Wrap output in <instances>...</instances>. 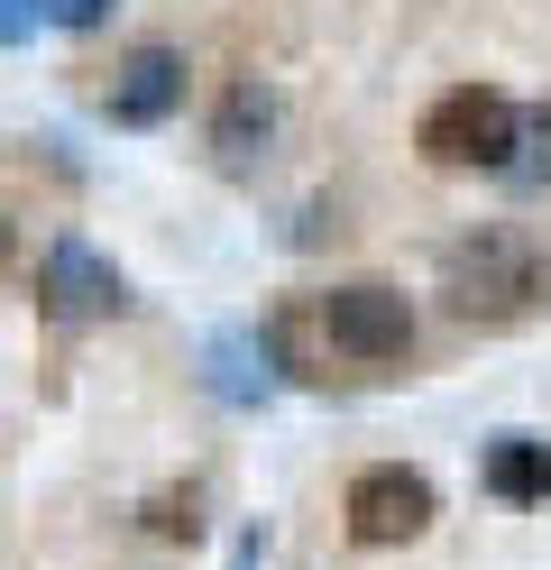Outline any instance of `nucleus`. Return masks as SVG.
<instances>
[{
	"instance_id": "1",
	"label": "nucleus",
	"mask_w": 551,
	"mask_h": 570,
	"mask_svg": "<svg viewBox=\"0 0 551 570\" xmlns=\"http://www.w3.org/2000/svg\"><path fill=\"white\" fill-rule=\"evenodd\" d=\"M542 248L514 222H478L469 239L441 248V295H451L460 323H514V313L542 304Z\"/></svg>"
},
{
	"instance_id": "2",
	"label": "nucleus",
	"mask_w": 551,
	"mask_h": 570,
	"mask_svg": "<svg viewBox=\"0 0 551 570\" xmlns=\"http://www.w3.org/2000/svg\"><path fill=\"white\" fill-rule=\"evenodd\" d=\"M514 138H524V120H514V101H505L496 83H451V92L414 120V148H423L441 175H505V166H514Z\"/></svg>"
},
{
	"instance_id": "8",
	"label": "nucleus",
	"mask_w": 551,
	"mask_h": 570,
	"mask_svg": "<svg viewBox=\"0 0 551 570\" xmlns=\"http://www.w3.org/2000/svg\"><path fill=\"white\" fill-rule=\"evenodd\" d=\"M203 386L230 414H257L276 396V360H267V332H211L203 341Z\"/></svg>"
},
{
	"instance_id": "3",
	"label": "nucleus",
	"mask_w": 551,
	"mask_h": 570,
	"mask_svg": "<svg viewBox=\"0 0 551 570\" xmlns=\"http://www.w3.org/2000/svg\"><path fill=\"white\" fill-rule=\"evenodd\" d=\"M341 515H350V543L395 552V543H414V533L432 524V479L404 470V460H377V470H358L341 488Z\"/></svg>"
},
{
	"instance_id": "9",
	"label": "nucleus",
	"mask_w": 551,
	"mask_h": 570,
	"mask_svg": "<svg viewBox=\"0 0 551 570\" xmlns=\"http://www.w3.org/2000/svg\"><path fill=\"white\" fill-rule=\"evenodd\" d=\"M496 507H551V442L542 433H496L488 460H478Z\"/></svg>"
},
{
	"instance_id": "13",
	"label": "nucleus",
	"mask_w": 551,
	"mask_h": 570,
	"mask_svg": "<svg viewBox=\"0 0 551 570\" xmlns=\"http://www.w3.org/2000/svg\"><path fill=\"white\" fill-rule=\"evenodd\" d=\"M47 19H56V28H101L110 0H47Z\"/></svg>"
},
{
	"instance_id": "14",
	"label": "nucleus",
	"mask_w": 551,
	"mask_h": 570,
	"mask_svg": "<svg viewBox=\"0 0 551 570\" xmlns=\"http://www.w3.org/2000/svg\"><path fill=\"white\" fill-rule=\"evenodd\" d=\"M542 138H551V101H542Z\"/></svg>"
},
{
	"instance_id": "6",
	"label": "nucleus",
	"mask_w": 551,
	"mask_h": 570,
	"mask_svg": "<svg viewBox=\"0 0 551 570\" xmlns=\"http://www.w3.org/2000/svg\"><path fill=\"white\" fill-rule=\"evenodd\" d=\"M101 111L120 120V129L175 120V111H184V56H175V47H129L120 75H110V92H101Z\"/></svg>"
},
{
	"instance_id": "7",
	"label": "nucleus",
	"mask_w": 551,
	"mask_h": 570,
	"mask_svg": "<svg viewBox=\"0 0 551 570\" xmlns=\"http://www.w3.org/2000/svg\"><path fill=\"white\" fill-rule=\"evenodd\" d=\"M267 360L285 386H331V360H341V341L322 323V295H285L267 313Z\"/></svg>"
},
{
	"instance_id": "12",
	"label": "nucleus",
	"mask_w": 551,
	"mask_h": 570,
	"mask_svg": "<svg viewBox=\"0 0 551 570\" xmlns=\"http://www.w3.org/2000/svg\"><path fill=\"white\" fill-rule=\"evenodd\" d=\"M147 524H157L166 543H175V533H184V543H194V533H203V515H194V497H157V515H147Z\"/></svg>"
},
{
	"instance_id": "5",
	"label": "nucleus",
	"mask_w": 551,
	"mask_h": 570,
	"mask_svg": "<svg viewBox=\"0 0 551 570\" xmlns=\"http://www.w3.org/2000/svg\"><path fill=\"white\" fill-rule=\"evenodd\" d=\"M37 295H47L56 323H110V313H129V276L110 267L92 239H47V258H37Z\"/></svg>"
},
{
	"instance_id": "11",
	"label": "nucleus",
	"mask_w": 551,
	"mask_h": 570,
	"mask_svg": "<svg viewBox=\"0 0 551 570\" xmlns=\"http://www.w3.org/2000/svg\"><path fill=\"white\" fill-rule=\"evenodd\" d=\"M37 28H56V19H47V0H0V47H28Z\"/></svg>"
},
{
	"instance_id": "4",
	"label": "nucleus",
	"mask_w": 551,
	"mask_h": 570,
	"mask_svg": "<svg viewBox=\"0 0 551 570\" xmlns=\"http://www.w3.org/2000/svg\"><path fill=\"white\" fill-rule=\"evenodd\" d=\"M322 323H331L350 368H395L404 350H414V304H404L395 285H331Z\"/></svg>"
},
{
	"instance_id": "10",
	"label": "nucleus",
	"mask_w": 551,
	"mask_h": 570,
	"mask_svg": "<svg viewBox=\"0 0 551 570\" xmlns=\"http://www.w3.org/2000/svg\"><path fill=\"white\" fill-rule=\"evenodd\" d=\"M267 138H276V92H267V83H230V101H220V120H211L220 166L248 175L257 157H267Z\"/></svg>"
}]
</instances>
